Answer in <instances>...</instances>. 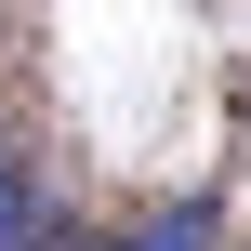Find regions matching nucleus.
<instances>
[{
	"instance_id": "f257e3e1",
	"label": "nucleus",
	"mask_w": 251,
	"mask_h": 251,
	"mask_svg": "<svg viewBox=\"0 0 251 251\" xmlns=\"http://www.w3.org/2000/svg\"><path fill=\"white\" fill-rule=\"evenodd\" d=\"M0 251H53V185L26 146H0Z\"/></svg>"
},
{
	"instance_id": "f03ea898",
	"label": "nucleus",
	"mask_w": 251,
	"mask_h": 251,
	"mask_svg": "<svg viewBox=\"0 0 251 251\" xmlns=\"http://www.w3.org/2000/svg\"><path fill=\"white\" fill-rule=\"evenodd\" d=\"M212 238H225V212H212V199H172V212H146V225H119L106 251H212Z\"/></svg>"
},
{
	"instance_id": "7ed1b4c3",
	"label": "nucleus",
	"mask_w": 251,
	"mask_h": 251,
	"mask_svg": "<svg viewBox=\"0 0 251 251\" xmlns=\"http://www.w3.org/2000/svg\"><path fill=\"white\" fill-rule=\"evenodd\" d=\"M53 251H106V238H53Z\"/></svg>"
}]
</instances>
